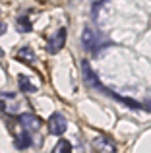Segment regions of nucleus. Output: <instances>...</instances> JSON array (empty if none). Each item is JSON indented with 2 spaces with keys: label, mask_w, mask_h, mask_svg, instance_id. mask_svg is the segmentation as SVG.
I'll use <instances>...</instances> for the list:
<instances>
[{
  "label": "nucleus",
  "mask_w": 151,
  "mask_h": 153,
  "mask_svg": "<svg viewBox=\"0 0 151 153\" xmlns=\"http://www.w3.org/2000/svg\"><path fill=\"white\" fill-rule=\"evenodd\" d=\"M4 31H6V23H0V35H2Z\"/></svg>",
  "instance_id": "obj_13"
},
{
  "label": "nucleus",
  "mask_w": 151,
  "mask_h": 153,
  "mask_svg": "<svg viewBox=\"0 0 151 153\" xmlns=\"http://www.w3.org/2000/svg\"><path fill=\"white\" fill-rule=\"evenodd\" d=\"M81 43H83V47H85L87 51H91V52H97L101 47L110 45V43L107 41L105 35L99 33V31H95L93 27H85V29H83V33H81Z\"/></svg>",
  "instance_id": "obj_1"
},
{
  "label": "nucleus",
  "mask_w": 151,
  "mask_h": 153,
  "mask_svg": "<svg viewBox=\"0 0 151 153\" xmlns=\"http://www.w3.org/2000/svg\"><path fill=\"white\" fill-rule=\"evenodd\" d=\"M0 56H2V51H0Z\"/></svg>",
  "instance_id": "obj_14"
},
{
  "label": "nucleus",
  "mask_w": 151,
  "mask_h": 153,
  "mask_svg": "<svg viewBox=\"0 0 151 153\" xmlns=\"http://www.w3.org/2000/svg\"><path fill=\"white\" fill-rule=\"evenodd\" d=\"M16 56H18V60H21V62H33L35 60V52H33L31 47H21Z\"/></svg>",
  "instance_id": "obj_8"
},
{
  "label": "nucleus",
  "mask_w": 151,
  "mask_h": 153,
  "mask_svg": "<svg viewBox=\"0 0 151 153\" xmlns=\"http://www.w3.org/2000/svg\"><path fill=\"white\" fill-rule=\"evenodd\" d=\"M53 153H72V143H70L68 140H58Z\"/></svg>",
  "instance_id": "obj_9"
},
{
  "label": "nucleus",
  "mask_w": 151,
  "mask_h": 153,
  "mask_svg": "<svg viewBox=\"0 0 151 153\" xmlns=\"http://www.w3.org/2000/svg\"><path fill=\"white\" fill-rule=\"evenodd\" d=\"M18 85L21 91H25V93H33V91H37V83H31V78H27V76H18Z\"/></svg>",
  "instance_id": "obj_7"
},
{
  "label": "nucleus",
  "mask_w": 151,
  "mask_h": 153,
  "mask_svg": "<svg viewBox=\"0 0 151 153\" xmlns=\"http://www.w3.org/2000/svg\"><path fill=\"white\" fill-rule=\"evenodd\" d=\"M6 111V103H4V99H0V112Z\"/></svg>",
  "instance_id": "obj_12"
},
{
  "label": "nucleus",
  "mask_w": 151,
  "mask_h": 153,
  "mask_svg": "<svg viewBox=\"0 0 151 153\" xmlns=\"http://www.w3.org/2000/svg\"><path fill=\"white\" fill-rule=\"evenodd\" d=\"M93 146H95V149L99 153H116L114 142L110 138H107V136H99V138L93 142Z\"/></svg>",
  "instance_id": "obj_6"
},
{
  "label": "nucleus",
  "mask_w": 151,
  "mask_h": 153,
  "mask_svg": "<svg viewBox=\"0 0 151 153\" xmlns=\"http://www.w3.org/2000/svg\"><path fill=\"white\" fill-rule=\"evenodd\" d=\"M12 134H14V142L18 149H25V147L31 146V132H27L21 124H16L12 128Z\"/></svg>",
  "instance_id": "obj_4"
},
{
  "label": "nucleus",
  "mask_w": 151,
  "mask_h": 153,
  "mask_svg": "<svg viewBox=\"0 0 151 153\" xmlns=\"http://www.w3.org/2000/svg\"><path fill=\"white\" fill-rule=\"evenodd\" d=\"M103 4H105V0H95L93 2V12H97L99 6H103Z\"/></svg>",
  "instance_id": "obj_11"
},
{
  "label": "nucleus",
  "mask_w": 151,
  "mask_h": 153,
  "mask_svg": "<svg viewBox=\"0 0 151 153\" xmlns=\"http://www.w3.org/2000/svg\"><path fill=\"white\" fill-rule=\"evenodd\" d=\"M64 45H66V27H60V29H56L49 37V41H47V51H49L50 54H54V52L64 49Z\"/></svg>",
  "instance_id": "obj_3"
},
{
  "label": "nucleus",
  "mask_w": 151,
  "mask_h": 153,
  "mask_svg": "<svg viewBox=\"0 0 151 153\" xmlns=\"http://www.w3.org/2000/svg\"><path fill=\"white\" fill-rule=\"evenodd\" d=\"M47 124H49V132L54 136H62L68 130V120H66V116L62 112H53L49 116V122Z\"/></svg>",
  "instance_id": "obj_2"
},
{
  "label": "nucleus",
  "mask_w": 151,
  "mask_h": 153,
  "mask_svg": "<svg viewBox=\"0 0 151 153\" xmlns=\"http://www.w3.org/2000/svg\"><path fill=\"white\" fill-rule=\"evenodd\" d=\"M19 124H21L27 132L33 134V132H37L39 128H41V118L31 114V112H23V114H19Z\"/></svg>",
  "instance_id": "obj_5"
},
{
  "label": "nucleus",
  "mask_w": 151,
  "mask_h": 153,
  "mask_svg": "<svg viewBox=\"0 0 151 153\" xmlns=\"http://www.w3.org/2000/svg\"><path fill=\"white\" fill-rule=\"evenodd\" d=\"M31 22H29V18H25V16H19L18 18V31L19 33H29L31 31Z\"/></svg>",
  "instance_id": "obj_10"
}]
</instances>
